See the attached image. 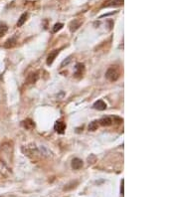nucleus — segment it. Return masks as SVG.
Segmentation results:
<instances>
[{
	"label": "nucleus",
	"mask_w": 179,
	"mask_h": 197,
	"mask_svg": "<svg viewBox=\"0 0 179 197\" xmlns=\"http://www.w3.org/2000/svg\"><path fill=\"white\" fill-rule=\"evenodd\" d=\"M119 71L116 69V67H111L109 69L106 71V78L111 82H116L118 81V79L119 78Z\"/></svg>",
	"instance_id": "nucleus-1"
},
{
	"label": "nucleus",
	"mask_w": 179,
	"mask_h": 197,
	"mask_svg": "<svg viewBox=\"0 0 179 197\" xmlns=\"http://www.w3.org/2000/svg\"><path fill=\"white\" fill-rule=\"evenodd\" d=\"M54 130L56 131L58 134H63L65 132V130H66V124H65L64 121H57L56 123H55Z\"/></svg>",
	"instance_id": "nucleus-2"
},
{
	"label": "nucleus",
	"mask_w": 179,
	"mask_h": 197,
	"mask_svg": "<svg viewBox=\"0 0 179 197\" xmlns=\"http://www.w3.org/2000/svg\"><path fill=\"white\" fill-rule=\"evenodd\" d=\"M85 72V65L84 64H81V63H79L76 65L75 67V77L76 78H81L83 76V74H84Z\"/></svg>",
	"instance_id": "nucleus-3"
},
{
	"label": "nucleus",
	"mask_w": 179,
	"mask_h": 197,
	"mask_svg": "<svg viewBox=\"0 0 179 197\" xmlns=\"http://www.w3.org/2000/svg\"><path fill=\"white\" fill-rule=\"evenodd\" d=\"M83 167V160L80 158H74L72 160V168L75 170H79Z\"/></svg>",
	"instance_id": "nucleus-4"
},
{
	"label": "nucleus",
	"mask_w": 179,
	"mask_h": 197,
	"mask_svg": "<svg viewBox=\"0 0 179 197\" xmlns=\"http://www.w3.org/2000/svg\"><path fill=\"white\" fill-rule=\"evenodd\" d=\"M58 54H59V51L58 50H54L53 52H51L49 54V56H48L47 58V65H52L53 62H54V60L56 59V57L58 56Z\"/></svg>",
	"instance_id": "nucleus-5"
},
{
	"label": "nucleus",
	"mask_w": 179,
	"mask_h": 197,
	"mask_svg": "<svg viewBox=\"0 0 179 197\" xmlns=\"http://www.w3.org/2000/svg\"><path fill=\"white\" fill-rule=\"evenodd\" d=\"M94 108H96V110H98V111H105L106 108V104L104 101L99 100L94 104Z\"/></svg>",
	"instance_id": "nucleus-6"
},
{
	"label": "nucleus",
	"mask_w": 179,
	"mask_h": 197,
	"mask_svg": "<svg viewBox=\"0 0 179 197\" xmlns=\"http://www.w3.org/2000/svg\"><path fill=\"white\" fill-rule=\"evenodd\" d=\"M22 127L24 128H26V130H32V128H35V124L33 123L32 120H30V118H27V120L22 121Z\"/></svg>",
	"instance_id": "nucleus-7"
},
{
	"label": "nucleus",
	"mask_w": 179,
	"mask_h": 197,
	"mask_svg": "<svg viewBox=\"0 0 179 197\" xmlns=\"http://www.w3.org/2000/svg\"><path fill=\"white\" fill-rule=\"evenodd\" d=\"M99 124L101 125H104V127H109L112 124V118L109 117H104L99 121Z\"/></svg>",
	"instance_id": "nucleus-8"
},
{
	"label": "nucleus",
	"mask_w": 179,
	"mask_h": 197,
	"mask_svg": "<svg viewBox=\"0 0 179 197\" xmlns=\"http://www.w3.org/2000/svg\"><path fill=\"white\" fill-rule=\"evenodd\" d=\"M38 79H39V75H38L37 73H32V74H30L28 78H27V83L28 84H34V83H36Z\"/></svg>",
	"instance_id": "nucleus-9"
},
{
	"label": "nucleus",
	"mask_w": 179,
	"mask_h": 197,
	"mask_svg": "<svg viewBox=\"0 0 179 197\" xmlns=\"http://www.w3.org/2000/svg\"><path fill=\"white\" fill-rule=\"evenodd\" d=\"M16 43H17V41H16V39L15 38H10L9 40H7V41L5 42V44H4V47L5 48H13L15 45H16Z\"/></svg>",
	"instance_id": "nucleus-10"
},
{
	"label": "nucleus",
	"mask_w": 179,
	"mask_h": 197,
	"mask_svg": "<svg viewBox=\"0 0 179 197\" xmlns=\"http://www.w3.org/2000/svg\"><path fill=\"white\" fill-rule=\"evenodd\" d=\"M99 121H93L92 123H90L89 124V131H97L98 130V128H99Z\"/></svg>",
	"instance_id": "nucleus-11"
},
{
	"label": "nucleus",
	"mask_w": 179,
	"mask_h": 197,
	"mask_svg": "<svg viewBox=\"0 0 179 197\" xmlns=\"http://www.w3.org/2000/svg\"><path fill=\"white\" fill-rule=\"evenodd\" d=\"M27 17H28V14H27V13H23V14L20 16V18L18 19V21H17V26L21 27L24 24V23L26 22Z\"/></svg>",
	"instance_id": "nucleus-12"
},
{
	"label": "nucleus",
	"mask_w": 179,
	"mask_h": 197,
	"mask_svg": "<svg viewBox=\"0 0 179 197\" xmlns=\"http://www.w3.org/2000/svg\"><path fill=\"white\" fill-rule=\"evenodd\" d=\"M7 30H8L7 25H5L4 23H1V24H0V37L4 36L6 32H7Z\"/></svg>",
	"instance_id": "nucleus-13"
},
{
	"label": "nucleus",
	"mask_w": 179,
	"mask_h": 197,
	"mask_svg": "<svg viewBox=\"0 0 179 197\" xmlns=\"http://www.w3.org/2000/svg\"><path fill=\"white\" fill-rule=\"evenodd\" d=\"M64 27V24L63 23H56V24L54 25V28H53V32L54 33H57L59 30H61L62 28Z\"/></svg>",
	"instance_id": "nucleus-14"
},
{
	"label": "nucleus",
	"mask_w": 179,
	"mask_h": 197,
	"mask_svg": "<svg viewBox=\"0 0 179 197\" xmlns=\"http://www.w3.org/2000/svg\"><path fill=\"white\" fill-rule=\"evenodd\" d=\"M123 184H125V180L122 179V187H120V193H122V195H123V193H125V192H123Z\"/></svg>",
	"instance_id": "nucleus-15"
},
{
	"label": "nucleus",
	"mask_w": 179,
	"mask_h": 197,
	"mask_svg": "<svg viewBox=\"0 0 179 197\" xmlns=\"http://www.w3.org/2000/svg\"><path fill=\"white\" fill-rule=\"evenodd\" d=\"M70 60H71V59H70V57H69V58H68V60H67V61H66V60H65V61H64V62H63V63H62V67H63V66L65 65V64H68L69 62H70Z\"/></svg>",
	"instance_id": "nucleus-16"
},
{
	"label": "nucleus",
	"mask_w": 179,
	"mask_h": 197,
	"mask_svg": "<svg viewBox=\"0 0 179 197\" xmlns=\"http://www.w3.org/2000/svg\"><path fill=\"white\" fill-rule=\"evenodd\" d=\"M0 197H3V196H0Z\"/></svg>",
	"instance_id": "nucleus-17"
}]
</instances>
